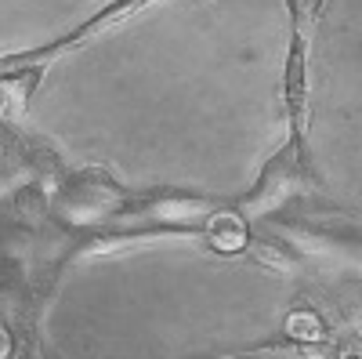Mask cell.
<instances>
[{
	"label": "cell",
	"instance_id": "cell-1",
	"mask_svg": "<svg viewBox=\"0 0 362 359\" xmlns=\"http://www.w3.org/2000/svg\"><path fill=\"white\" fill-rule=\"evenodd\" d=\"M131 196L119 189V182L98 167H87L76 174H62V182L54 186L51 215L69 225H105L119 222L127 211Z\"/></svg>",
	"mask_w": 362,
	"mask_h": 359
},
{
	"label": "cell",
	"instance_id": "cell-2",
	"mask_svg": "<svg viewBox=\"0 0 362 359\" xmlns=\"http://www.w3.org/2000/svg\"><path fill=\"white\" fill-rule=\"evenodd\" d=\"M315 174H312V156H308V142L290 138L276 156H272L257 178V186L250 189V196L239 203L243 218H261L268 211L283 207L290 196H297L300 189H312Z\"/></svg>",
	"mask_w": 362,
	"mask_h": 359
},
{
	"label": "cell",
	"instance_id": "cell-3",
	"mask_svg": "<svg viewBox=\"0 0 362 359\" xmlns=\"http://www.w3.org/2000/svg\"><path fill=\"white\" fill-rule=\"evenodd\" d=\"M160 4V0H112L109 8H102L95 18H87L83 25H76L73 33H66L62 40H54L40 51H29V55H8V58H0V69H15V66H47L54 62L58 55H66V51H76L80 44H90V40H98L102 33H109V29L116 25H124L131 18H138L145 8H153Z\"/></svg>",
	"mask_w": 362,
	"mask_h": 359
},
{
	"label": "cell",
	"instance_id": "cell-4",
	"mask_svg": "<svg viewBox=\"0 0 362 359\" xmlns=\"http://www.w3.org/2000/svg\"><path fill=\"white\" fill-rule=\"evenodd\" d=\"M218 211V200L210 196H189V193H145V196H131L124 218L116 225H189L196 218H210Z\"/></svg>",
	"mask_w": 362,
	"mask_h": 359
},
{
	"label": "cell",
	"instance_id": "cell-5",
	"mask_svg": "<svg viewBox=\"0 0 362 359\" xmlns=\"http://www.w3.org/2000/svg\"><path fill=\"white\" fill-rule=\"evenodd\" d=\"M308 44L290 37V55H286V69H283V102L290 113V127L293 138L305 142L308 138Z\"/></svg>",
	"mask_w": 362,
	"mask_h": 359
},
{
	"label": "cell",
	"instance_id": "cell-6",
	"mask_svg": "<svg viewBox=\"0 0 362 359\" xmlns=\"http://www.w3.org/2000/svg\"><path fill=\"white\" fill-rule=\"evenodd\" d=\"M203 239L214 251H221V254H239V251H247V244H250V229H247V218L239 215V211H214L206 218V225H203Z\"/></svg>",
	"mask_w": 362,
	"mask_h": 359
},
{
	"label": "cell",
	"instance_id": "cell-7",
	"mask_svg": "<svg viewBox=\"0 0 362 359\" xmlns=\"http://www.w3.org/2000/svg\"><path fill=\"white\" fill-rule=\"evenodd\" d=\"M283 338H290V341H329L326 323H322V316L315 309H293L286 316Z\"/></svg>",
	"mask_w": 362,
	"mask_h": 359
},
{
	"label": "cell",
	"instance_id": "cell-8",
	"mask_svg": "<svg viewBox=\"0 0 362 359\" xmlns=\"http://www.w3.org/2000/svg\"><path fill=\"white\" fill-rule=\"evenodd\" d=\"M326 11V0H286V15H290V37L312 40L315 25Z\"/></svg>",
	"mask_w": 362,
	"mask_h": 359
},
{
	"label": "cell",
	"instance_id": "cell-9",
	"mask_svg": "<svg viewBox=\"0 0 362 359\" xmlns=\"http://www.w3.org/2000/svg\"><path fill=\"white\" fill-rule=\"evenodd\" d=\"M247 251H250L264 268H276V273H297V268H300V258H297V254H290V251H283V247H276V244H264V239H254V236H250Z\"/></svg>",
	"mask_w": 362,
	"mask_h": 359
},
{
	"label": "cell",
	"instance_id": "cell-10",
	"mask_svg": "<svg viewBox=\"0 0 362 359\" xmlns=\"http://www.w3.org/2000/svg\"><path fill=\"white\" fill-rule=\"evenodd\" d=\"M15 355V338L4 323H0V359H11Z\"/></svg>",
	"mask_w": 362,
	"mask_h": 359
},
{
	"label": "cell",
	"instance_id": "cell-11",
	"mask_svg": "<svg viewBox=\"0 0 362 359\" xmlns=\"http://www.w3.org/2000/svg\"><path fill=\"white\" fill-rule=\"evenodd\" d=\"M33 359H40V355H33Z\"/></svg>",
	"mask_w": 362,
	"mask_h": 359
}]
</instances>
